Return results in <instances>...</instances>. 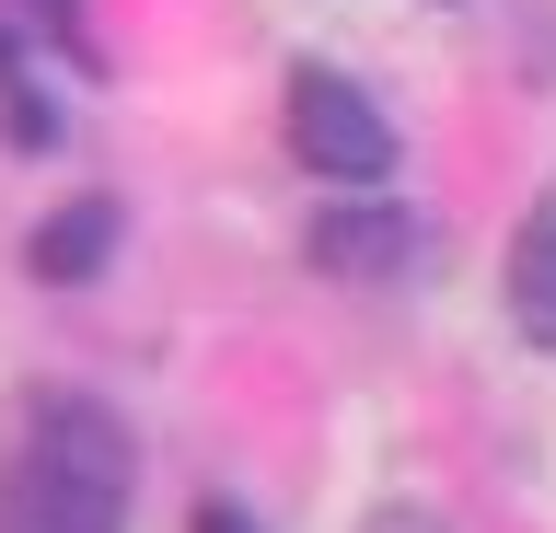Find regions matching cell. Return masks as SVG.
Returning a JSON list of instances; mask_svg holds the SVG:
<instances>
[{
	"instance_id": "cell-6",
	"label": "cell",
	"mask_w": 556,
	"mask_h": 533,
	"mask_svg": "<svg viewBox=\"0 0 556 533\" xmlns=\"http://www.w3.org/2000/svg\"><path fill=\"white\" fill-rule=\"evenodd\" d=\"M0 140L12 151L59 140V105H47V81H35V47H12V24H0Z\"/></svg>"
},
{
	"instance_id": "cell-5",
	"label": "cell",
	"mask_w": 556,
	"mask_h": 533,
	"mask_svg": "<svg viewBox=\"0 0 556 533\" xmlns=\"http://www.w3.org/2000/svg\"><path fill=\"white\" fill-rule=\"evenodd\" d=\"M104 255H116V198H70V210H47V220H35L24 267H35L47 290H81Z\"/></svg>"
},
{
	"instance_id": "cell-4",
	"label": "cell",
	"mask_w": 556,
	"mask_h": 533,
	"mask_svg": "<svg viewBox=\"0 0 556 533\" xmlns=\"http://www.w3.org/2000/svg\"><path fill=\"white\" fill-rule=\"evenodd\" d=\"M498 302H510L521 348H533V359H556V186L510 220V255H498Z\"/></svg>"
},
{
	"instance_id": "cell-8",
	"label": "cell",
	"mask_w": 556,
	"mask_h": 533,
	"mask_svg": "<svg viewBox=\"0 0 556 533\" xmlns=\"http://www.w3.org/2000/svg\"><path fill=\"white\" fill-rule=\"evenodd\" d=\"M359 533H452V522H441V510H429V498H382V510H371V522H359Z\"/></svg>"
},
{
	"instance_id": "cell-3",
	"label": "cell",
	"mask_w": 556,
	"mask_h": 533,
	"mask_svg": "<svg viewBox=\"0 0 556 533\" xmlns=\"http://www.w3.org/2000/svg\"><path fill=\"white\" fill-rule=\"evenodd\" d=\"M417 255V220L382 198V186H359V210H325L313 220V267L325 279H406Z\"/></svg>"
},
{
	"instance_id": "cell-9",
	"label": "cell",
	"mask_w": 556,
	"mask_h": 533,
	"mask_svg": "<svg viewBox=\"0 0 556 533\" xmlns=\"http://www.w3.org/2000/svg\"><path fill=\"white\" fill-rule=\"evenodd\" d=\"M186 533H267V522H255L243 498H198V522H186Z\"/></svg>"
},
{
	"instance_id": "cell-7",
	"label": "cell",
	"mask_w": 556,
	"mask_h": 533,
	"mask_svg": "<svg viewBox=\"0 0 556 533\" xmlns=\"http://www.w3.org/2000/svg\"><path fill=\"white\" fill-rule=\"evenodd\" d=\"M35 24H47V47H59L70 71H93V24H81V0H24Z\"/></svg>"
},
{
	"instance_id": "cell-2",
	"label": "cell",
	"mask_w": 556,
	"mask_h": 533,
	"mask_svg": "<svg viewBox=\"0 0 556 533\" xmlns=\"http://www.w3.org/2000/svg\"><path fill=\"white\" fill-rule=\"evenodd\" d=\"M278 116H290V151H302V175L348 186V198L394 175V116H382L371 93L337 71V59H302V71H290V93H278Z\"/></svg>"
},
{
	"instance_id": "cell-1",
	"label": "cell",
	"mask_w": 556,
	"mask_h": 533,
	"mask_svg": "<svg viewBox=\"0 0 556 533\" xmlns=\"http://www.w3.org/2000/svg\"><path fill=\"white\" fill-rule=\"evenodd\" d=\"M139 441L81 383H24L0 418V533H128Z\"/></svg>"
}]
</instances>
